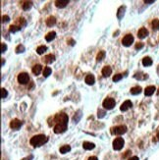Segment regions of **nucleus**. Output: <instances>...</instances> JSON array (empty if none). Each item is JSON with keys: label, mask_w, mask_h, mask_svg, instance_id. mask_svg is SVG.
I'll return each mask as SVG.
<instances>
[{"label": "nucleus", "mask_w": 159, "mask_h": 160, "mask_svg": "<svg viewBox=\"0 0 159 160\" xmlns=\"http://www.w3.org/2000/svg\"><path fill=\"white\" fill-rule=\"evenodd\" d=\"M55 122H57V124L54 127V133L55 134H61L64 133L67 130V125H68V116L64 113L58 114L55 118H54Z\"/></svg>", "instance_id": "1"}, {"label": "nucleus", "mask_w": 159, "mask_h": 160, "mask_svg": "<svg viewBox=\"0 0 159 160\" xmlns=\"http://www.w3.org/2000/svg\"><path fill=\"white\" fill-rule=\"evenodd\" d=\"M48 141V139L44 136V135H37L32 137L30 141V144L32 146H40L42 144H44Z\"/></svg>", "instance_id": "2"}, {"label": "nucleus", "mask_w": 159, "mask_h": 160, "mask_svg": "<svg viewBox=\"0 0 159 160\" xmlns=\"http://www.w3.org/2000/svg\"><path fill=\"white\" fill-rule=\"evenodd\" d=\"M127 132V127L126 126H116L111 128V134L112 135H117L121 136Z\"/></svg>", "instance_id": "3"}, {"label": "nucleus", "mask_w": 159, "mask_h": 160, "mask_svg": "<svg viewBox=\"0 0 159 160\" xmlns=\"http://www.w3.org/2000/svg\"><path fill=\"white\" fill-rule=\"evenodd\" d=\"M124 144H125V142H124V140L122 138H116L113 141V148L115 150H120V149L123 148Z\"/></svg>", "instance_id": "4"}, {"label": "nucleus", "mask_w": 159, "mask_h": 160, "mask_svg": "<svg viewBox=\"0 0 159 160\" xmlns=\"http://www.w3.org/2000/svg\"><path fill=\"white\" fill-rule=\"evenodd\" d=\"M115 104H116L115 100H114L113 98H110V97H109V98H106V99L103 101V103H102L103 107H104L105 109H107V110L113 109L114 106H115Z\"/></svg>", "instance_id": "5"}, {"label": "nucleus", "mask_w": 159, "mask_h": 160, "mask_svg": "<svg viewBox=\"0 0 159 160\" xmlns=\"http://www.w3.org/2000/svg\"><path fill=\"white\" fill-rule=\"evenodd\" d=\"M29 80H30L29 74H27V73H20V74L18 75V81H19L20 83L25 84V83L29 82Z\"/></svg>", "instance_id": "6"}, {"label": "nucleus", "mask_w": 159, "mask_h": 160, "mask_svg": "<svg viewBox=\"0 0 159 160\" xmlns=\"http://www.w3.org/2000/svg\"><path fill=\"white\" fill-rule=\"evenodd\" d=\"M134 42V36L132 35V34H126L125 36H124V38H123V40H122V43H123V45L124 46H130L132 43Z\"/></svg>", "instance_id": "7"}, {"label": "nucleus", "mask_w": 159, "mask_h": 160, "mask_svg": "<svg viewBox=\"0 0 159 160\" xmlns=\"http://www.w3.org/2000/svg\"><path fill=\"white\" fill-rule=\"evenodd\" d=\"M22 121H20L19 119H14L10 122V128L13 129V130H18V129L21 128L22 126Z\"/></svg>", "instance_id": "8"}, {"label": "nucleus", "mask_w": 159, "mask_h": 160, "mask_svg": "<svg viewBox=\"0 0 159 160\" xmlns=\"http://www.w3.org/2000/svg\"><path fill=\"white\" fill-rule=\"evenodd\" d=\"M132 106H133V103L131 102V100H126V101L123 102V104L121 105L120 110L123 111V112H125V111H127L129 108H131Z\"/></svg>", "instance_id": "9"}, {"label": "nucleus", "mask_w": 159, "mask_h": 160, "mask_svg": "<svg viewBox=\"0 0 159 160\" xmlns=\"http://www.w3.org/2000/svg\"><path fill=\"white\" fill-rule=\"evenodd\" d=\"M155 90H156L155 86H153V85L147 86V87L144 89V94H145L146 96H150V95H152V94L155 92Z\"/></svg>", "instance_id": "10"}, {"label": "nucleus", "mask_w": 159, "mask_h": 160, "mask_svg": "<svg viewBox=\"0 0 159 160\" xmlns=\"http://www.w3.org/2000/svg\"><path fill=\"white\" fill-rule=\"evenodd\" d=\"M69 4V0H57L55 1V6L58 8H64Z\"/></svg>", "instance_id": "11"}, {"label": "nucleus", "mask_w": 159, "mask_h": 160, "mask_svg": "<svg viewBox=\"0 0 159 160\" xmlns=\"http://www.w3.org/2000/svg\"><path fill=\"white\" fill-rule=\"evenodd\" d=\"M148 35V31L145 29V28H142L140 31H139V32H138V36L140 37V38H144V37H146Z\"/></svg>", "instance_id": "12"}, {"label": "nucleus", "mask_w": 159, "mask_h": 160, "mask_svg": "<svg viewBox=\"0 0 159 160\" xmlns=\"http://www.w3.org/2000/svg\"><path fill=\"white\" fill-rule=\"evenodd\" d=\"M112 73V69L111 67H109V66H105L103 69H102V75H103V77H109L110 75H111Z\"/></svg>", "instance_id": "13"}, {"label": "nucleus", "mask_w": 159, "mask_h": 160, "mask_svg": "<svg viewBox=\"0 0 159 160\" xmlns=\"http://www.w3.org/2000/svg\"><path fill=\"white\" fill-rule=\"evenodd\" d=\"M41 70H42V66H41V65H39V64L34 65V66L32 67V73H33L35 76H36V75H38V74H40Z\"/></svg>", "instance_id": "14"}, {"label": "nucleus", "mask_w": 159, "mask_h": 160, "mask_svg": "<svg viewBox=\"0 0 159 160\" xmlns=\"http://www.w3.org/2000/svg\"><path fill=\"white\" fill-rule=\"evenodd\" d=\"M82 147H83L85 150H91V149H93V148L95 147V145H94V144H92V143L84 142V143L82 144Z\"/></svg>", "instance_id": "15"}, {"label": "nucleus", "mask_w": 159, "mask_h": 160, "mask_svg": "<svg viewBox=\"0 0 159 160\" xmlns=\"http://www.w3.org/2000/svg\"><path fill=\"white\" fill-rule=\"evenodd\" d=\"M85 82L88 84V85H92L93 83H94V81H95V79H94V77L92 76V75H87L86 77H85Z\"/></svg>", "instance_id": "16"}, {"label": "nucleus", "mask_w": 159, "mask_h": 160, "mask_svg": "<svg viewBox=\"0 0 159 160\" xmlns=\"http://www.w3.org/2000/svg\"><path fill=\"white\" fill-rule=\"evenodd\" d=\"M54 61H55V56L52 55V54H48L44 57V62L47 63V64H51Z\"/></svg>", "instance_id": "17"}, {"label": "nucleus", "mask_w": 159, "mask_h": 160, "mask_svg": "<svg viewBox=\"0 0 159 160\" xmlns=\"http://www.w3.org/2000/svg\"><path fill=\"white\" fill-rule=\"evenodd\" d=\"M55 36H56V32H48L47 34L45 35V39H46V41H52L54 38H55Z\"/></svg>", "instance_id": "18"}, {"label": "nucleus", "mask_w": 159, "mask_h": 160, "mask_svg": "<svg viewBox=\"0 0 159 160\" xmlns=\"http://www.w3.org/2000/svg\"><path fill=\"white\" fill-rule=\"evenodd\" d=\"M142 92V87L141 86H135L133 88H131V93L133 95H137V94H140Z\"/></svg>", "instance_id": "19"}, {"label": "nucleus", "mask_w": 159, "mask_h": 160, "mask_svg": "<svg viewBox=\"0 0 159 160\" xmlns=\"http://www.w3.org/2000/svg\"><path fill=\"white\" fill-rule=\"evenodd\" d=\"M56 24V19H55V17H49L47 20H46V25H47L48 27H52V26H54Z\"/></svg>", "instance_id": "20"}, {"label": "nucleus", "mask_w": 159, "mask_h": 160, "mask_svg": "<svg viewBox=\"0 0 159 160\" xmlns=\"http://www.w3.org/2000/svg\"><path fill=\"white\" fill-rule=\"evenodd\" d=\"M125 6H121L119 9H118V12H117V17H118V19H122L123 16H124V14H125Z\"/></svg>", "instance_id": "21"}, {"label": "nucleus", "mask_w": 159, "mask_h": 160, "mask_svg": "<svg viewBox=\"0 0 159 160\" xmlns=\"http://www.w3.org/2000/svg\"><path fill=\"white\" fill-rule=\"evenodd\" d=\"M143 65L145 67H148V66H151L152 65V60L150 57H144L143 59Z\"/></svg>", "instance_id": "22"}, {"label": "nucleus", "mask_w": 159, "mask_h": 160, "mask_svg": "<svg viewBox=\"0 0 159 160\" xmlns=\"http://www.w3.org/2000/svg\"><path fill=\"white\" fill-rule=\"evenodd\" d=\"M104 57H105V51H99L98 52V54H97V56H96V60L98 61V62H100V61H102L103 59H104Z\"/></svg>", "instance_id": "23"}, {"label": "nucleus", "mask_w": 159, "mask_h": 160, "mask_svg": "<svg viewBox=\"0 0 159 160\" xmlns=\"http://www.w3.org/2000/svg\"><path fill=\"white\" fill-rule=\"evenodd\" d=\"M46 50H47V47H46V46H44V45L38 46V47L36 48V52H37V54H39V55L43 54V53H44Z\"/></svg>", "instance_id": "24"}, {"label": "nucleus", "mask_w": 159, "mask_h": 160, "mask_svg": "<svg viewBox=\"0 0 159 160\" xmlns=\"http://www.w3.org/2000/svg\"><path fill=\"white\" fill-rule=\"evenodd\" d=\"M70 150H71V146L70 145H63V146L60 147V152L63 153V154L64 153H67Z\"/></svg>", "instance_id": "25"}, {"label": "nucleus", "mask_w": 159, "mask_h": 160, "mask_svg": "<svg viewBox=\"0 0 159 160\" xmlns=\"http://www.w3.org/2000/svg\"><path fill=\"white\" fill-rule=\"evenodd\" d=\"M151 25H152V29L153 30H159V20H157V19L153 20Z\"/></svg>", "instance_id": "26"}, {"label": "nucleus", "mask_w": 159, "mask_h": 160, "mask_svg": "<svg viewBox=\"0 0 159 160\" xmlns=\"http://www.w3.org/2000/svg\"><path fill=\"white\" fill-rule=\"evenodd\" d=\"M22 28L19 27V26H11L10 29H9V32H19Z\"/></svg>", "instance_id": "27"}, {"label": "nucleus", "mask_w": 159, "mask_h": 160, "mask_svg": "<svg viewBox=\"0 0 159 160\" xmlns=\"http://www.w3.org/2000/svg\"><path fill=\"white\" fill-rule=\"evenodd\" d=\"M51 68H49V67H45L44 68V71H43V76L46 78V77H48L50 74H51Z\"/></svg>", "instance_id": "28"}, {"label": "nucleus", "mask_w": 159, "mask_h": 160, "mask_svg": "<svg viewBox=\"0 0 159 160\" xmlns=\"http://www.w3.org/2000/svg\"><path fill=\"white\" fill-rule=\"evenodd\" d=\"M32 2H25L24 4H23V9L24 10H29L31 7H32Z\"/></svg>", "instance_id": "29"}, {"label": "nucleus", "mask_w": 159, "mask_h": 160, "mask_svg": "<svg viewBox=\"0 0 159 160\" xmlns=\"http://www.w3.org/2000/svg\"><path fill=\"white\" fill-rule=\"evenodd\" d=\"M122 78H123L122 74H117V75H115L113 77V81H119V80H122Z\"/></svg>", "instance_id": "30"}, {"label": "nucleus", "mask_w": 159, "mask_h": 160, "mask_svg": "<svg viewBox=\"0 0 159 160\" xmlns=\"http://www.w3.org/2000/svg\"><path fill=\"white\" fill-rule=\"evenodd\" d=\"M24 51H25V46H24V45L20 44V45L17 46V48H16L17 53H21V52H24Z\"/></svg>", "instance_id": "31"}, {"label": "nucleus", "mask_w": 159, "mask_h": 160, "mask_svg": "<svg viewBox=\"0 0 159 160\" xmlns=\"http://www.w3.org/2000/svg\"><path fill=\"white\" fill-rule=\"evenodd\" d=\"M7 95H8L7 90L5 88H1V98H5Z\"/></svg>", "instance_id": "32"}, {"label": "nucleus", "mask_w": 159, "mask_h": 160, "mask_svg": "<svg viewBox=\"0 0 159 160\" xmlns=\"http://www.w3.org/2000/svg\"><path fill=\"white\" fill-rule=\"evenodd\" d=\"M105 115V111L103 110H98V118H103Z\"/></svg>", "instance_id": "33"}, {"label": "nucleus", "mask_w": 159, "mask_h": 160, "mask_svg": "<svg viewBox=\"0 0 159 160\" xmlns=\"http://www.w3.org/2000/svg\"><path fill=\"white\" fill-rule=\"evenodd\" d=\"M6 49H7V45H6L5 43H1V52L4 53Z\"/></svg>", "instance_id": "34"}, {"label": "nucleus", "mask_w": 159, "mask_h": 160, "mask_svg": "<svg viewBox=\"0 0 159 160\" xmlns=\"http://www.w3.org/2000/svg\"><path fill=\"white\" fill-rule=\"evenodd\" d=\"M136 49H142V48L143 47V43H142V42H140V43H138V44H136Z\"/></svg>", "instance_id": "35"}, {"label": "nucleus", "mask_w": 159, "mask_h": 160, "mask_svg": "<svg viewBox=\"0 0 159 160\" xmlns=\"http://www.w3.org/2000/svg\"><path fill=\"white\" fill-rule=\"evenodd\" d=\"M9 20H10V18H9L8 16L2 17V22H9Z\"/></svg>", "instance_id": "36"}, {"label": "nucleus", "mask_w": 159, "mask_h": 160, "mask_svg": "<svg viewBox=\"0 0 159 160\" xmlns=\"http://www.w3.org/2000/svg\"><path fill=\"white\" fill-rule=\"evenodd\" d=\"M144 3H146V4H150V3H154V0H144Z\"/></svg>", "instance_id": "37"}, {"label": "nucleus", "mask_w": 159, "mask_h": 160, "mask_svg": "<svg viewBox=\"0 0 159 160\" xmlns=\"http://www.w3.org/2000/svg\"><path fill=\"white\" fill-rule=\"evenodd\" d=\"M128 160H139V157H138V156H133V157L129 158Z\"/></svg>", "instance_id": "38"}, {"label": "nucleus", "mask_w": 159, "mask_h": 160, "mask_svg": "<svg viewBox=\"0 0 159 160\" xmlns=\"http://www.w3.org/2000/svg\"><path fill=\"white\" fill-rule=\"evenodd\" d=\"M130 153H131V151H130V150H128L127 152H126V153H125V155H124V156H123V158H126V157H127L128 155H130Z\"/></svg>", "instance_id": "39"}, {"label": "nucleus", "mask_w": 159, "mask_h": 160, "mask_svg": "<svg viewBox=\"0 0 159 160\" xmlns=\"http://www.w3.org/2000/svg\"><path fill=\"white\" fill-rule=\"evenodd\" d=\"M87 160H98V159H97V157H95V156H91V157H89Z\"/></svg>", "instance_id": "40"}, {"label": "nucleus", "mask_w": 159, "mask_h": 160, "mask_svg": "<svg viewBox=\"0 0 159 160\" xmlns=\"http://www.w3.org/2000/svg\"><path fill=\"white\" fill-rule=\"evenodd\" d=\"M32 155H31L30 157H27V158H24V159H22V160H32Z\"/></svg>", "instance_id": "41"}, {"label": "nucleus", "mask_w": 159, "mask_h": 160, "mask_svg": "<svg viewBox=\"0 0 159 160\" xmlns=\"http://www.w3.org/2000/svg\"><path fill=\"white\" fill-rule=\"evenodd\" d=\"M157 138L159 139V133H158V135H157Z\"/></svg>", "instance_id": "42"}]
</instances>
